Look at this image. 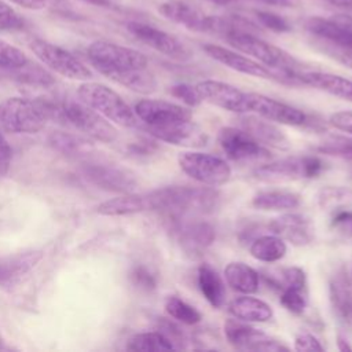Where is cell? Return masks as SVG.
I'll return each mask as SVG.
<instances>
[{"mask_svg":"<svg viewBox=\"0 0 352 352\" xmlns=\"http://www.w3.org/2000/svg\"><path fill=\"white\" fill-rule=\"evenodd\" d=\"M158 12L164 18L177 25H182L188 30L199 33H212L221 36L224 38L228 34L236 32L254 33L256 30V26L250 21H246L241 16L212 15L180 0H170L160 4Z\"/></svg>","mask_w":352,"mask_h":352,"instance_id":"cell-1","label":"cell"},{"mask_svg":"<svg viewBox=\"0 0 352 352\" xmlns=\"http://www.w3.org/2000/svg\"><path fill=\"white\" fill-rule=\"evenodd\" d=\"M151 210L165 212L168 217L210 213L220 204V194L209 187L168 186L148 192Z\"/></svg>","mask_w":352,"mask_h":352,"instance_id":"cell-2","label":"cell"},{"mask_svg":"<svg viewBox=\"0 0 352 352\" xmlns=\"http://www.w3.org/2000/svg\"><path fill=\"white\" fill-rule=\"evenodd\" d=\"M224 40H227V43L235 50L253 56L254 59L260 60L261 65L271 69L278 81L293 85L298 84L296 73L301 70L300 63L285 50L257 37L250 32H236L228 34Z\"/></svg>","mask_w":352,"mask_h":352,"instance_id":"cell-3","label":"cell"},{"mask_svg":"<svg viewBox=\"0 0 352 352\" xmlns=\"http://www.w3.org/2000/svg\"><path fill=\"white\" fill-rule=\"evenodd\" d=\"M55 103L12 96L0 103V124L14 133H36L54 118Z\"/></svg>","mask_w":352,"mask_h":352,"instance_id":"cell-4","label":"cell"},{"mask_svg":"<svg viewBox=\"0 0 352 352\" xmlns=\"http://www.w3.org/2000/svg\"><path fill=\"white\" fill-rule=\"evenodd\" d=\"M77 95L84 104L96 110L109 121L126 128L138 125V117L135 111L116 91L107 85L85 81L78 87Z\"/></svg>","mask_w":352,"mask_h":352,"instance_id":"cell-5","label":"cell"},{"mask_svg":"<svg viewBox=\"0 0 352 352\" xmlns=\"http://www.w3.org/2000/svg\"><path fill=\"white\" fill-rule=\"evenodd\" d=\"M87 55L94 67L103 76L111 72L143 69L148 65L147 56L140 51L104 40L94 41L88 47Z\"/></svg>","mask_w":352,"mask_h":352,"instance_id":"cell-6","label":"cell"},{"mask_svg":"<svg viewBox=\"0 0 352 352\" xmlns=\"http://www.w3.org/2000/svg\"><path fill=\"white\" fill-rule=\"evenodd\" d=\"M324 166L316 155H294L261 164L253 170V176L261 182L314 179L323 172Z\"/></svg>","mask_w":352,"mask_h":352,"instance_id":"cell-7","label":"cell"},{"mask_svg":"<svg viewBox=\"0 0 352 352\" xmlns=\"http://www.w3.org/2000/svg\"><path fill=\"white\" fill-rule=\"evenodd\" d=\"M177 162L188 177L205 186H221L231 179V166L223 158L209 153L184 151L177 155Z\"/></svg>","mask_w":352,"mask_h":352,"instance_id":"cell-8","label":"cell"},{"mask_svg":"<svg viewBox=\"0 0 352 352\" xmlns=\"http://www.w3.org/2000/svg\"><path fill=\"white\" fill-rule=\"evenodd\" d=\"M55 117L67 121L96 140L110 143L117 138V129L106 120V117L82 102H66L56 104Z\"/></svg>","mask_w":352,"mask_h":352,"instance_id":"cell-9","label":"cell"},{"mask_svg":"<svg viewBox=\"0 0 352 352\" xmlns=\"http://www.w3.org/2000/svg\"><path fill=\"white\" fill-rule=\"evenodd\" d=\"M30 50L47 67L66 78L87 81L92 77L91 70L78 58L59 45L36 38L30 43Z\"/></svg>","mask_w":352,"mask_h":352,"instance_id":"cell-10","label":"cell"},{"mask_svg":"<svg viewBox=\"0 0 352 352\" xmlns=\"http://www.w3.org/2000/svg\"><path fill=\"white\" fill-rule=\"evenodd\" d=\"M217 140L226 155L235 162L261 164L271 158L270 150L242 128L223 126L217 133Z\"/></svg>","mask_w":352,"mask_h":352,"instance_id":"cell-11","label":"cell"},{"mask_svg":"<svg viewBox=\"0 0 352 352\" xmlns=\"http://www.w3.org/2000/svg\"><path fill=\"white\" fill-rule=\"evenodd\" d=\"M224 334L227 341L241 351H263V352H279L289 348L272 338L267 333L248 324L239 319H228L224 323Z\"/></svg>","mask_w":352,"mask_h":352,"instance_id":"cell-12","label":"cell"},{"mask_svg":"<svg viewBox=\"0 0 352 352\" xmlns=\"http://www.w3.org/2000/svg\"><path fill=\"white\" fill-rule=\"evenodd\" d=\"M172 221V230L177 238V242L183 252L197 258L213 243L214 228L202 220H188L186 216L168 217Z\"/></svg>","mask_w":352,"mask_h":352,"instance_id":"cell-13","label":"cell"},{"mask_svg":"<svg viewBox=\"0 0 352 352\" xmlns=\"http://www.w3.org/2000/svg\"><path fill=\"white\" fill-rule=\"evenodd\" d=\"M126 30L147 47L176 60H187L191 54L188 48L173 34L143 22H128Z\"/></svg>","mask_w":352,"mask_h":352,"instance_id":"cell-14","label":"cell"},{"mask_svg":"<svg viewBox=\"0 0 352 352\" xmlns=\"http://www.w3.org/2000/svg\"><path fill=\"white\" fill-rule=\"evenodd\" d=\"M315 37L336 47L352 50V15L337 14L327 18L311 16L304 22Z\"/></svg>","mask_w":352,"mask_h":352,"instance_id":"cell-15","label":"cell"},{"mask_svg":"<svg viewBox=\"0 0 352 352\" xmlns=\"http://www.w3.org/2000/svg\"><path fill=\"white\" fill-rule=\"evenodd\" d=\"M246 103L248 111H253L263 118H267L272 122H279L285 125L301 126L307 124L308 116L287 103L272 99L263 94L257 92H246Z\"/></svg>","mask_w":352,"mask_h":352,"instance_id":"cell-16","label":"cell"},{"mask_svg":"<svg viewBox=\"0 0 352 352\" xmlns=\"http://www.w3.org/2000/svg\"><path fill=\"white\" fill-rule=\"evenodd\" d=\"M144 131L157 140L188 148H199L208 143L206 132L191 120L177 121L161 126L144 125Z\"/></svg>","mask_w":352,"mask_h":352,"instance_id":"cell-17","label":"cell"},{"mask_svg":"<svg viewBox=\"0 0 352 352\" xmlns=\"http://www.w3.org/2000/svg\"><path fill=\"white\" fill-rule=\"evenodd\" d=\"M133 111L146 126H161L191 120V110L188 107L160 99H142L135 104Z\"/></svg>","mask_w":352,"mask_h":352,"instance_id":"cell-18","label":"cell"},{"mask_svg":"<svg viewBox=\"0 0 352 352\" xmlns=\"http://www.w3.org/2000/svg\"><path fill=\"white\" fill-rule=\"evenodd\" d=\"M204 100L236 114L248 113L246 92L219 80H202L197 85Z\"/></svg>","mask_w":352,"mask_h":352,"instance_id":"cell-19","label":"cell"},{"mask_svg":"<svg viewBox=\"0 0 352 352\" xmlns=\"http://www.w3.org/2000/svg\"><path fill=\"white\" fill-rule=\"evenodd\" d=\"M84 176L95 186L121 194L132 192L136 188V176L124 168L103 164H88L82 169Z\"/></svg>","mask_w":352,"mask_h":352,"instance_id":"cell-20","label":"cell"},{"mask_svg":"<svg viewBox=\"0 0 352 352\" xmlns=\"http://www.w3.org/2000/svg\"><path fill=\"white\" fill-rule=\"evenodd\" d=\"M202 50L206 52L208 56H210L216 62H219L235 72H239V73L248 74V76H253V77H260V78L278 80L275 73L271 69H268L267 66H264L239 52H235L232 50H228V48H224V47L216 45V44H204Z\"/></svg>","mask_w":352,"mask_h":352,"instance_id":"cell-21","label":"cell"},{"mask_svg":"<svg viewBox=\"0 0 352 352\" xmlns=\"http://www.w3.org/2000/svg\"><path fill=\"white\" fill-rule=\"evenodd\" d=\"M44 257L40 249H30L0 257V286H12L30 272Z\"/></svg>","mask_w":352,"mask_h":352,"instance_id":"cell-22","label":"cell"},{"mask_svg":"<svg viewBox=\"0 0 352 352\" xmlns=\"http://www.w3.org/2000/svg\"><path fill=\"white\" fill-rule=\"evenodd\" d=\"M239 125L245 132H248L263 146H270L276 150L290 148V142L283 131L267 118L245 114L239 118Z\"/></svg>","mask_w":352,"mask_h":352,"instance_id":"cell-23","label":"cell"},{"mask_svg":"<svg viewBox=\"0 0 352 352\" xmlns=\"http://www.w3.org/2000/svg\"><path fill=\"white\" fill-rule=\"evenodd\" d=\"M268 228L293 245L302 246L312 241V227L308 217L298 213H285L270 221Z\"/></svg>","mask_w":352,"mask_h":352,"instance_id":"cell-24","label":"cell"},{"mask_svg":"<svg viewBox=\"0 0 352 352\" xmlns=\"http://www.w3.org/2000/svg\"><path fill=\"white\" fill-rule=\"evenodd\" d=\"M296 78L298 84L309 85L316 89L324 91L333 96L352 102V81L342 76L323 72L298 70L296 73Z\"/></svg>","mask_w":352,"mask_h":352,"instance_id":"cell-25","label":"cell"},{"mask_svg":"<svg viewBox=\"0 0 352 352\" xmlns=\"http://www.w3.org/2000/svg\"><path fill=\"white\" fill-rule=\"evenodd\" d=\"M98 213L102 216H125L144 210H151L150 195L126 192L116 198H110L98 206Z\"/></svg>","mask_w":352,"mask_h":352,"instance_id":"cell-26","label":"cell"},{"mask_svg":"<svg viewBox=\"0 0 352 352\" xmlns=\"http://www.w3.org/2000/svg\"><path fill=\"white\" fill-rule=\"evenodd\" d=\"M228 312L232 318L243 322H268L274 316V311L265 301L243 294L234 298L228 304Z\"/></svg>","mask_w":352,"mask_h":352,"instance_id":"cell-27","label":"cell"},{"mask_svg":"<svg viewBox=\"0 0 352 352\" xmlns=\"http://www.w3.org/2000/svg\"><path fill=\"white\" fill-rule=\"evenodd\" d=\"M224 278L227 285L241 294H253L258 290V272L242 261L228 263L224 268Z\"/></svg>","mask_w":352,"mask_h":352,"instance_id":"cell-28","label":"cell"},{"mask_svg":"<svg viewBox=\"0 0 352 352\" xmlns=\"http://www.w3.org/2000/svg\"><path fill=\"white\" fill-rule=\"evenodd\" d=\"M198 287L202 296L213 308H221L226 301V286L219 272L209 264L198 267Z\"/></svg>","mask_w":352,"mask_h":352,"instance_id":"cell-29","label":"cell"},{"mask_svg":"<svg viewBox=\"0 0 352 352\" xmlns=\"http://www.w3.org/2000/svg\"><path fill=\"white\" fill-rule=\"evenodd\" d=\"M330 301L336 315L345 323H352V285L344 274L336 275L329 286Z\"/></svg>","mask_w":352,"mask_h":352,"instance_id":"cell-30","label":"cell"},{"mask_svg":"<svg viewBox=\"0 0 352 352\" xmlns=\"http://www.w3.org/2000/svg\"><path fill=\"white\" fill-rule=\"evenodd\" d=\"M301 204V197L287 190H263L252 198V205L260 210H287L296 209Z\"/></svg>","mask_w":352,"mask_h":352,"instance_id":"cell-31","label":"cell"},{"mask_svg":"<svg viewBox=\"0 0 352 352\" xmlns=\"http://www.w3.org/2000/svg\"><path fill=\"white\" fill-rule=\"evenodd\" d=\"M106 77L139 94H151L157 89V80L147 67L111 72Z\"/></svg>","mask_w":352,"mask_h":352,"instance_id":"cell-32","label":"cell"},{"mask_svg":"<svg viewBox=\"0 0 352 352\" xmlns=\"http://www.w3.org/2000/svg\"><path fill=\"white\" fill-rule=\"evenodd\" d=\"M249 252L252 257L263 263H275L285 257L287 246L279 235H260L250 241Z\"/></svg>","mask_w":352,"mask_h":352,"instance_id":"cell-33","label":"cell"},{"mask_svg":"<svg viewBox=\"0 0 352 352\" xmlns=\"http://www.w3.org/2000/svg\"><path fill=\"white\" fill-rule=\"evenodd\" d=\"M126 348L136 352H162L176 349L173 342L160 330L138 333L131 337Z\"/></svg>","mask_w":352,"mask_h":352,"instance_id":"cell-34","label":"cell"},{"mask_svg":"<svg viewBox=\"0 0 352 352\" xmlns=\"http://www.w3.org/2000/svg\"><path fill=\"white\" fill-rule=\"evenodd\" d=\"M48 143L56 151L66 155H82L89 153L94 148L88 140L77 135H73L69 132H60V131L52 132L48 138Z\"/></svg>","mask_w":352,"mask_h":352,"instance_id":"cell-35","label":"cell"},{"mask_svg":"<svg viewBox=\"0 0 352 352\" xmlns=\"http://www.w3.org/2000/svg\"><path fill=\"white\" fill-rule=\"evenodd\" d=\"M164 307L170 318L184 324H197L202 319L201 312L195 307L190 305L177 296H168Z\"/></svg>","mask_w":352,"mask_h":352,"instance_id":"cell-36","label":"cell"},{"mask_svg":"<svg viewBox=\"0 0 352 352\" xmlns=\"http://www.w3.org/2000/svg\"><path fill=\"white\" fill-rule=\"evenodd\" d=\"M315 151L327 155H336L345 160H352V138L333 135L314 147Z\"/></svg>","mask_w":352,"mask_h":352,"instance_id":"cell-37","label":"cell"},{"mask_svg":"<svg viewBox=\"0 0 352 352\" xmlns=\"http://www.w3.org/2000/svg\"><path fill=\"white\" fill-rule=\"evenodd\" d=\"M10 73L14 74L16 80H19L22 82H28V84L47 87L54 82L52 76L47 70H44L43 67H40L34 63L32 65L30 62H28L25 66L19 67V69L11 70Z\"/></svg>","mask_w":352,"mask_h":352,"instance_id":"cell-38","label":"cell"},{"mask_svg":"<svg viewBox=\"0 0 352 352\" xmlns=\"http://www.w3.org/2000/svg\"><path fill=\"white\" fill-rule=\"evenodd\" d=\"M279 301L289 312L294 315H301L305 311L308 304L307 289L285 286L279 290Z\"/></svg>","mask_w":352,"mask_h":352,"instance_id":"cell-39","label":"cell"},{"mask_svg":"<svg viewBox=\"0 0 352 352\" xmlns=\"http://www.w3.org/2000/svg\"><path fill=\"white\" fill-rule=\"evenodd\" d=\"M29 62L25 52L7 41L0 40V69L11 72L25 66Z\"/></svg>","mask_w":352,"mask_h":352,"instance_id":"cell-40","label":"cell"},{"mask_svg":"<svg viewBox=\"0 0 352 352\" xmlns=\"http://www.w3.org/2000/svg\"><path fill=\"white\" fill-rule=\"evenodd\" d=\"M129 279L133 286L143 292H153L157 287L155 275L143 264H138L131 270Z\"/></svg>","mask_w":352,"mask_h":352,"instance_id":"cell-41","label":"cell"},{"mask_svg":"<svg viewBox=\"0 0 352 352\" xmlns=\"http://www.w3.org/2000/svg\"><path fill=\"white\" fill-rule=\"evenodd\" d=\"M257 21L267 29L276 33H286L292 30L290 23L280 15L270 11H254Z\"/></svg>","mask_w":352,"mask_h":352,"instance_id":"cell-42","label":"cell"},{"mask_svg":"<svg viewBox=\"0 0 352 352\" xmlns=\"http://www.w3.org/2000/svg\"><path fill=\"white\" fill-rule=\"evenodd\" d=\"M170 94L190 107H195L204 100L199 91L197 89V87L187 84V82H180V84L173 85L170 88Z\"/></svg>","mask_w":352,"mask_h":352,"instance_id":"cell-43","label":"cell"},{"mask_svg":"<svg viewBox=\"0 0 352 352\" xmlns=\"http://www.w3.org/2000/svg\"><path fill=\"white\" fill-rule=\"evenodd\" d=\"M352 195V191L344 187H324L319 191L318 201L322 208L336 206L337 202H344Z\"/></svg>","mask_w":352,"mask_h":352,"instance_id":"cell-44","label":"cell"},{"mask_svg":"<svg viewBox=\"0 0 352 352\" xmlns=\"http://www.w3.org/2000/svg\"><path fill=\"white\" fill-rule=\"evenodd\" d=\"M23 28V19L7 3L0 0V30H18Z\"/></svg>","mask_w":352,"mask_h":352,"instance_id":"cell-45","label":"cell"},{"mask_svg":"<svg viewBox=\"0 0 352 352\" xmlns=\"http://www.w3.org/2000/svg\"><path fill=\"white\" fill-rule=\"evenodd\" d=\"M294 349L298 352H307V351H323V346L320 341L311 333L302 331L298 333L294 338Z\"/></svg>","mask_w":352,"mask_h":352,"instance_id":"cell-46","label":"cell"},{"mask_svg":"<svg viewBox=\"0 0 352 352\" xmlns=\"http://www.w3.org/2000/svg\"><path fill=\"white\" fill-rule=\"evenodd\" d=\"M329 124L338 131L352 135V111H336L329 117Z\"/></svg>","mask_w":352,"mask_h":352,"instance_id":"cell-47","label":"cell"},{"mask_svg":"<svg viewBox=\"0 0 352 352\" xmlns=\"http://www.w3.org/2000/svg\"><path fill=\"white\" fill-rule=\"evenodd\" d=\"M11 158H12L11 147L7 139L4 138V135L0 132V177L8 173L11 166Z\"/></svg>","mask_w":352,"mask_h":352,"instance_id":"cell-48","label":"cell"},{"mask_svg":"<svg viewBox=\"0 0 352 352\" xmlns=\"http://www.w3.org/2000/svg\"><path fill=\"white\" fill-rule=\"evenodd\" d=\"M323 50L330 55L333 56L334 59H337L338 62H341L342 65L348 66L352 69V50H346V48H341V47H336V45H331L329 43H326L323 45Z\"/></svg>","mask_w":352,"mask_h":352,"instance_id":"cell-49","label":"cell"},{"mask_svg":"<svg viewBox=\"0 0 352 352\" xmlns=\"http://www.w3.org/2000/svg\"><path fill=\"white\" fill-rule=\"evenodd\" d=\"M331 226L342 230L352 236V212L351 210H338L331 219Z\"/></svg>","mask_w":352,"mask_h":352,"instance_id":"cell-50","label":"cell"},{"mask_svg":"<svg viewBox=\"0 0 352 352\" xmlns=\"http://www.w3.org/2000/svg\"><path fill=\"white\" fill-rule=\"evenodd\" d=\"M157 148V146L150 142V140H140V142H135L129 146V151H132L136 155H148L151 154L154 150Z\"/></svg>","mask_w":352,"mask_h":352,"instance_id":"cell-51","label":"cell"},{"mask_svg":"<svg viewBox=\"0 0 352 352\" xmlns=\"http://www.w3.org/2000/svg\"><path fill=\"white\" fill-rule=\"evenodd\" d=\"M12 4H16L22 8H26V10H43L45 6H47V0H7Z\"/></svg>","mask_w":352,"mask_h":352,"instance_id":"cell-52","label":"cell"},{"mask_svg":"<svg viewBox=\"0 0 352 352\" xmlns=\"http://www.w3.org/2000/svg\"><path fill=\"white\" fill-rule=\"evenodd\" d=\"M257 3H263L267 6H276V7H290L293 6V0H253Z\"/></svg>","mask_w":352,"mask_h":352,"instance_id":"cell-53","label":"cell"},{"mask_svg":"<svg viewBox=\"0 0 352 352\" xmlns=\"http://www.w3.org/2000/svg\"><path fill=\"white\" fill-rule=\"evenodd\" d=\"M337 348L340 349V351H342V352H351L352 351V346L349 345V342L346 341V338H344L341 334H338L337 336Z\"/></svg>","mask_w":352,"mask_h":352,"instance_id":"cell-54","label":"cell"},{"mask_svg":"<svg viewBox=\"0 0 352 352\" xmlns=\"http://www.w3.org/2000/svg\"><path fill=\"white\" fill-rule=\"evenodd\" d=\"M333 6L344 7V8H352V0H324Z\"/></svg>","mask_w":352,"mask_h":352,"instance_id":"cell-55","label":"cell"},{"mask_svg":"<svg viewBox=\"0 0 352 352\" xmlns=\"http://www.w3.org/2000/svg\"><path fill=\"white\" fill-rule=\"evenodd\" d=\"M84 1L92 3V4H95V6H103V7L110 6V0H84Z\"/></svg>","mask_w":352,"mask_h":352,"instance_id":"cell-56","label":"cell"},{"mask_svg":"<svg viewBox=\"0 0 352 352\" xmlns=\"http://www.w3.org/2000/svg\"><path fill=\"white\" fill-rule=\"evenodd\" d=\"M209 1L219 3V4H228V3H232V1H235V0H209Z\"/></svg>","mask_w":352,"mask_h":352,"instance_id":"cell-57","label":"cell"},{"mask_svg":"<svg viewBox=\"0 0 352 352\" xmlns=\"http://www.w3.org/2000/svg\"><path fill=\"white\" fill-rule=\"evenodd\" d=\"M4 348V338H3V336L0 334V349H3Z\"/></svg>","mask_w":352,"mask_h":352,"instance_id":"cell-58","label":"cell"}]
</instances>
